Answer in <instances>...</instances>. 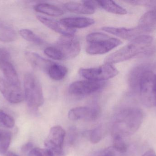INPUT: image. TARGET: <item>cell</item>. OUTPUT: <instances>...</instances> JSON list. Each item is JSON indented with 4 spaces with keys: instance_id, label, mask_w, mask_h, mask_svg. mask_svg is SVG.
<instances>
[{
    "instance_id": "14",
    "label": "cell",
    "mask_w": 156,
    "mask_h": 156,
    "mask_svg": "<svg viewBox=\"0 0 156 156\" xmlns=\"http://www.w3.org/2000/svg\"><path fill=\"white\" fill-rule=\"evenodd\" d=\"M25 55L27 60L34 67L46 73H48L49 68L54 63L34 52H27Z\"/></svg>"
},
{
    "instance_id": "2",
    "label": "cell",
    "mask_w": 156,
    "mask_h": 156,
    "mask_svg": "<svg viewBox=\"0 0 156 156\" xmlns=\"http://www.w3.org/2000/svg\"><path fill=\"white\" fill-rule=\"evenodd\" d=\"M143 118V111L139 108L131 107L122 110L115 125L114 135L124 137L133 134L141 126Z\"/></svg>"
},
{
    "instance_id": "36",
    "label": "cell",
    "mask_w": 156,
    "mask_h": 156,
    "mask_svg": "<svg viewBox=\"0 0 156 156\" xmlns=\"http://www.w3.org/2000/svg\"><path fill=\"white\" fill-rule=\"evenodd\" d=\"M127 2L132 3L134 5H150L153 2V1H126Z\"/></svg>"
},
{
    "instance_id": "35",
    "label": "cell",
    "mask_w": 156,
    "mask_h": 156,
    "mask_svg": "<svg viewBox=\"0 0 156 156\" xmlns=\"http://www.w3.org/2000/svg\"><path fill=\"white\" fill-rule=\"evenodd\" d=\"M33 149V143L29 142V143H27L23 145L22 148H21V150L24 153H27V152H29V153Z\"/></svg>"
},
{
    "instance_id": "13",
    "label": "cell",
    "mask_w": 156,
    "mask_h": 156,
    "mask_svg": "<svg viewBox=\"0 0 156 156\" xmlns=\"http://www.w3.org/2000/svg\"><path fill=\"white\" fill-rule=\"evenodd\" d=\"M37 18L43 24L51 30L63 35H74L76 33V29L67 27L60 21L41 15H37Z\"/></svg>"
},
{
    "instance_id": "5",
    "label": "cell",
    "mask_w": 156,
    "mask_h": 156,
    "mask_svg": "<svg viewBox=\"0 0 156 156\" xmlns=\"http://www.w3.org/2000/svg\"><path fill=\"white\" fill-rule=\"evenodd\" d=\"M25 99L28 107L37 109L44 103L42 86L37 77L32 73H27L24 78Z\"/></svg>"
},
{
    "instance_id": "33",
    "label": "cell",
    "mask_w": 156,
    "mask_h": 156,
    "mask_svg": "<svg viewBox=\"0 0 156 156\" xmlns=\"http://www.w3.org/2000/svg\"><path fill=\"white\" fill-rule=\"evenodd\" d=\"M101 113V110L99 106H95L92 107L91 114L90 120L92 121L97 120Z\"/></svg>"
},
{
    "instance_id": "28",
    "label": "cell",
    "mask_w": 156,
    "mask_h": 156,
    "mask_svg": "<svg viewBox=\"0 0 156 156\" xmlns=\"http://www.w3.org/2000/svg\"><path fill=\"white\" fill-rule=\"evenodd\" d=\"M103 130L101 126H98L91 131L89 134L90 142L92 143L96 144L100 142L103 136Z\"/></svg>"
},
{
    "instance_id": "29",
    "label": "cell",
    "mask_w": 156,
    "mask_h": 156,
    "mask_svg": "<svg viewBox=\"0 0 156 156\" xmlns=\"http://www.w3.org/2000/svg\"><path fill=\"white\" fill-rule=\"evenodd\" d=\"M44 53L50 58L55 60H63L62 55L55 47L50 46L47 47L45 49Z\"/></svg>"
},
{
    "instance_id": "32",
    "label": "cell",
    "mask_w": 156,
    "mask_h": 156,
    "mask_svg": "<svg viewBox=\"0 0 156 156\" xmlns=\"http://www.w3.org/2000/svg\"><path fill=\"white\" fill-rule=\"evenodd\" d=\"M10 54L7 49L0 48V61H10Z\"/></svg>"
},
{
    "instance_id": "39",
    "label": "cell",
    "mask_w": 156,
    "mask_h": 156,
    "mask_svg": "<svg viewBox=\"0 0 156 156\" xmlns=\"http://www.w3.org/2000/svg\"><path fill=\"white\" fill-rule=\"evenodd\" d=\"M0 126H1V125H0Z\"/></svg>"
},
{
    "instance_id": "34",
    "label": "cell",
    "mask_w": 156,
    "mask_h": 156,
    "mask_svg": "<svg viewBox=\"0 0 156 156\" xmlns=\"http://www.w3.org/2000/svg\"><path fill=\"white\" fill-rule=\"evenodd\" d=\"M116 152L113 147L111 148H107L105 150L100 156H116Z\"/></svg>"
},
{
    "instance_id": "19",
    "label": "cell",
    "mask_w": 156,
    "mask_h": 156,
    "mask_svg": "<svg viewBox=\"0 0 156 156\" xmlns=\"http://www.w3.org/2000/svg\"><path fill=\"white\" fill-rule=\"evenodd\" d=\"M92 107H76L71 109L68 113V117L71 121H77L82 119H89L90 118Z\"/></svg>"
},
{
    "instance_id": "21",
    "label": "cell",
    "mask_w": 156,
    "mask_h": 156,
    "mask_svg": "<svg viewBox=\"0 0 156 156\" xmlns=\"http://www.w3.org/2000/svg\"><path fill=\"white\" fill-rule=\"evenodd\" d=\"M67 73L68 69L66 67L54 62L49 68L47 73L54 80L60 81L66 76Z\"/></svg>"
},
{
    "instance_id": "16",
    "label": "cell",
    "mask_w": 156,
    "mask_h": 156,
    "mask_svg": "<svg viewBox=\"0 0 156 156\" xmlns=\"http://www.w3.org/2000/svg\"><path fill=\"white\" fill-rule=\"evenodd\" d=\"M0 69L2 71L5 80L8 83L21 87L17 72L10 61H0Z\"/></svg>"
},
{
    "instance_id": "15",
    "label": "cell",
    "mask_w": 156,
    "mask_h": 156,
    "mask_svg": "<svg viewBox=\"0 0 156 156\" xmlns=\"http://www.w3.org/2000/svg\"><path fill=\"white\" fill-rule=\"evenodd\" d=\"M60 21L67 27L74 29L88 27L95 23L92 18L86 17H65Z\"/></svg>"
},
{
    "instance_id": "27",
    "label": "cell",
    "mask_w": 156,
    "mask_h": 156,
    "mask_svg": "<svg viewBox=\"0 0 156 156\" xmlns=\"http://www.w3.org/2000/svg\"><path fill=\"white\" fill-rule=\"evenodd\" d=\"M0 125L2 127L12 128L15 125V121L11 115L0 110Z\"/></svg>"
},
{
    "instance_id": "3",
    "label": "cell",
    "mask_w": 156,
    "mask_h": 156,
    "mask_svg": "<svg viewBox=\"0 0 156 156\" xmlns=\"http://www.w3.org/2000/svg\"><path fill=\"white\" fill-rule=\"evenodd\" d=\"M86 51L90 55H102L122 44L120 39L111 37L104 33L94 32L86 36Z\"/></svg>"
},
{
    "instance_id": "8",
    "label": "cell",
    "mask_w": 156,
    "mask_h": 156,
    "mask_svg": "<svg viewBox=\"0 0 156 156\" xmlns=\"http://www.w3.org/2000/svg\"><path fill=\"white\" fill-rule=\"evenodd\" d=\"M55 47L63 57V60L71 59L80 54L81 45L77 38L74 35H63L57 41Z\"/></svg>"
},
{
    "instance_id": "6",
    "label": "cell",
    "mask_w": 156,
    "mask_h": 156,
    "mask_svg": "<svg viewBox=\"0 0 156 156\" xmlns=\"http://www.w3.org/2000/svg\"><path fill=\"white\" fill-rule=\"evenodd\" d=\"M79 73L81 77L87 80L102 82L115 77L119 71L113 64L105 63L96 67L80 69Z\"/></svg>"
},
{
    "instance_id": "12",
    "label": "cell",
    "mask_w": 156,
    "mask_h": 156,
    "mask_svg": "<svg viewBox=\"0 0 156 156\" xmlns=\"http://www.w3.org/2000/svg\"><path fill=\"white\" fill-rule=\"evenodd\" d=\"M154 63H143L136 66L131 70L128 77V83L131 90L137 93L138 83L145 71L154 66Z\"/></svg>"
},
{
    "instance_id": "17",
    "label": "cell",
    "mask_w": 156,
    "mask_h": 156,
    "mask_svg": "<svg viewBox=\"0 0 156 156\" xmlns=\"http://www.w3.org/2000/svg\"><path fill=\"white\" fill-rule=\"evenodd\" d=\"M138 26L144 29L146 33L151 32L156 27V9L146 13L142 16Z\"/></svg>"
},
{
    "instance_id": "18",
    "label": "cell",
    "mask_w": 156,
    "mask_h": 156,
    "mask_svg": "<svg viewBox=\"0 0 156 156\" xmlns=\"http://www.w3.org/2000/svg\"><path fill=\"white\" fill-rule=\"evenodd\" d=\"M65 8L68 11L75 13L82 14H91L94 13L95 10L86 4L83 1L82 2H70L64 5Z\"/></svg>"
},
{
    "instance_id": "30",
    "label": "cell",
    "mask_w": 156,
    "mask_h": 156,
    "mask_svg": "<svg viewBox=\"0 0 156 156\" xmlns=\"http://www.w3.org/2000/svg\"><path fill=\"white\" fill-rule=\"evenodd\" d=\"M28 156H53L47 149L33 148L28 154Z\"/></svg>"
},
{
    "instance_id": "38",
    "label": "cell",
    "mask_w": 156,
    "mask_h": 156,
    "mask_svg": "<svg viewBox=\"0 0 156 156\" xmlns=\"http://www.w3.org/2000/svg\"><path fill=\"white\" fill-rule=\"evenodd\" d=\"M6 156H19L17 155L16 154H14V153H12V152H9V153H7V154H6Z\"/></svg>"
},
{
    "instance_id": "22",
    "label": "cell",
    "mask_w": 156,
    "mask_h": 156,
    "mask_svg": "<svg viewBox=\"0 0 156 156\" xmlns=\"http://www.w3.org/2000/svg\"><path fill=\"white\" fill-rule=\"evenodd\" d=\"M99 5L105 11L114 14L124 15L127 11L121 5L112 1H99Z\"/></svg>"
},
{
    "instance_id": "26",
    "label": "cell",
    "mask_w": 156,
    "mask_h": 156,
    "mask_svg": "<svg viewBox=\"0 0 156 156\" xmlns=\"http://www.w3.org/2000/svg\"><path fill=\"white\" fill-rule=\"evenodd\" d=\"M113 148L119 153L123 154L127 151V147L123 137L119 135H114Z\"/></svg>"
},
{
    "instance_id": "4",
    "label": "cell",
    "mask_w": 156,
    "mask_h": 156,
    "mask_svg": "<svg viewBox=\"0 0 156 156\" xmlns=\"http://www.w3.org/2000/svg\"><path fill=\"white\" fill-rule=\"evenodd\" d=\"M156 62L154 66L144 72L138 83L137 93L143 104L156 106Z\"/></svg>"
},
{
    "instance_id": "23",
    "label": "cell",
    "mask_w": 156,
    "mask_h": 156,
    "mask_svg": "<svg viewBox=\"0 0 156 156\" xmlns=\"http://www.w3.org/2000/svg\"><path fill=\"white\" fill-rule=\"evenodd\" d=\"M17 38V34L12 28L0 23V41L11 42Z\"/></svg>"
},
{
    "instance_id": "1",
    "label": "cell",
    "mask_w": 156,
    "mask_h": 156,
    "mask_svg": "<svg viewBox=\"0 0 156 156\" xmlns=\"http://www.w3.org/2000/svg\"><path fill=\"white\" fill-rule=\"evenodd\" d=\"M156 52V44L154 38L148 35H142L106 57L105 63L115 64L138 56H150Z\"/></svg>"
},
{
    "instance_id": "7",
    "label": "cell",
    "mask_w": 156,
    "mask_h": 156,
    "mask_svg": "<svg viewBox=\"0 0 156 156\" xmlns=\"http://www.w3.org/2000/svg\"><path fill=\"white\" fill-rule=\"evenodd\" d=\"M66 132L60 126L52 127L44 142L46 149L53 156H61L63 154V146Z\"/></svg>"
},
{
    "instance_id": "11",
    "label": "cell",
    "mask_w": 156,
    "mask_h": 156,
    "mask_svg": "<svg viewBox=\"0 0 156 156\" xmlns=\"http://www.w3.org/2000/svg\"><path fill=\"white\" fill-rule=\"evenodd\" d=\"M102 29L106 33H110L122 39L131 41L146 33L144 29L138 25L133 28L104 27Z\"/></svg>"
},
{
    "instance_id": "24",
    "label": "cell",
    "mask_w": 156,
    "mask_h": 156,
    "mask_svg": "<svg viewBox=\"0 0 156 156\" xmlns=\"http://www.w3.org/2000/svg\"><path fill=\"white\" fill-rule=\"evenodd\" d=\"M20 35L27 41L34 43L37 45H43L44 43V40L41 39L39 36L30 29H21L19 31Z\"/></svg>"
},
{
    "instance_id": "9",
    "label": "cell",
    "mask_w": 156,
    "mask_h": 156,
    "mask_svg": "<svg viewBox=\"0 0 156 156\" xmlns=\"http://www.w3.org/2000/svg\"><path fill=\"white\" fill-rule=\"evenodd\" d=\"M103 82L83 80L76 81L70 84L69 91L76 96H84L94 93L102 89L104 85Z\"/></svg>"
},
{
    "instance_id": "31",
    "label": "cell",
    "mask_w": 156,
    "mask_h": 156,
    "mask_svg": "<svg viewBox=\"0 0 156 156\" xmlns=\"http://www.w3.org/2000/svg\"><path fill=\"white\" fill-rule=\"evenodd\" d=\"M78 132L75 127H71L69 132L68 142L70 145L73 144L77 137Z\"/></svg>"
},
{
    "instance_id": "25",
    "label": "cell",
    "mask_w": 156,
    "mask_h": 156,
    "mask_svg": "<svg viewBox=\"0 0 156 156\" xmlns=\"http://www.w3.org/2000/svg\"><path fill=\"white\" fill-rule=\"evenodd\" d=\"M11 133L6 130L0 129V153H6L11 141Z\"/></svg>"
},
{
    "instance_id": "37",
    "label": "cell",
    "mask_w": 156,
    "mask_h": 156,
    "mask_svg": "<svg viewBox=\"0 0 156 156\" xmlns=\"http://www.w3.org/2000/svg\"><path fill=\"white\" fill-rule=\"evenodd\" d=\"M143 156H156V154L153 150H149L145 152Z\"/></svg>"
},
{
    "instance_id": "20",
    "label": "cell",
    "mask_w": 156,
    "mask_h": 156,
    "mask_svg": "<svg viewBox=\"0 0 156 156\" xmlns=\"http://www.w3.org/2000/svg\"><path fill=\"white\" fill-rule=\"evenodd\" d=\"M35 10L38 13L53 16H58L64 14L63 10L54 5L40 3L35 6Z\"/></svg>"
},
{
    "instance_id": "10",
    "label": "cell",
    "mask_w": 156,
    "mask_h": 156,
    "mask_svg": "<svg viewBox=\"0 0 156 156\" xmlns=\"http://www.w3.org/2000/svg\"><path fill=\"white\" fill-rule=\"evenodd\" d=\"M0 93L10 103H19L25 99L24 93L21 87L11 85L1 77H0Z\"/></svg>"
}]
</instances>
